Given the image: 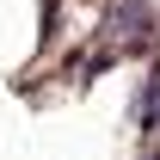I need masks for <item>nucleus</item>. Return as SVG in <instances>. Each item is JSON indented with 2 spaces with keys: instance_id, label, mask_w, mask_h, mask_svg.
<instances>
[{
  "instance_id": "f257e3e1",
  "label": "nucleus",
  "mask_w": 160,
  "mask_h": 160,
  "mask_svg": "<svg viewBox=\"0 0 160 160\" xmlns=\"http://www.w3.org/2000/svg\"><path fill=\"white\" fill-rule=\"evenodd\" d=\"M105 37L117 43V49H154L160 37V12H154V0H117L111 6V25H105Z\"/></svg>"
},
{
  "instance_id": "f03ea898",
  "label": "nucleus",
  "mask_w": 160,
  "mask_h": 160,
  "mask_svg": "<svg viewBox=\"0 0 160 160\" xmlns=\"http://www.w3.org/2000/svg\"><path fill=\"white\" fill-rule=\"evenodd\" d=\"M136 123L142 129H160V68L142 80V99H136Z\"/></svg>"
},
{
  "instance_id": "7ed1b4c3",
  "label": "nucleus",
  "mask_w": 160,
  "mask_h": 160,
  "mask_svg": "<svg viewBox=\"0 0 160 160\" xmlns=\"http://www.w3.org/2000/svg\"><path fill=\"white\" fill-rule=\"evenodd\" d=\"M148 160H160V148H148Z\"/></svg>"
}]
</instances>
